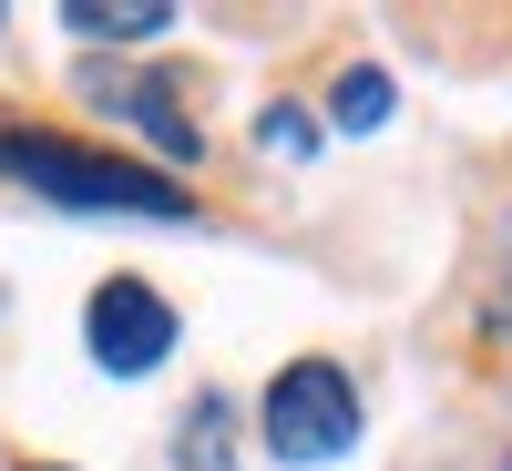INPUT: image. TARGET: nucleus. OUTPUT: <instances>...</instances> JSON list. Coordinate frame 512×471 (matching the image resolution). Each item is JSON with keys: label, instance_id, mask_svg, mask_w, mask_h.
Here are the masks:
<instances>
[{"label": "nucleus", "instance_id": "f257e3e1", "mask_svg": "<svg viewBox=\"0 0 512 471\" xmlns=\"http://www.w3.org/2000/svg\"><path fill=\"white\" fill-rule=\"evenodd\" d=\"M0 175L31 185L41 205H72V216H195L175 175L93 154V144H62V134H21V123H0Z\"/></svg>", "mask_w": 512, "mask_h": 471}, {"label": "nucleus", "instance_id": "7ed1b4c3", "mask_svg": "<svg viewBox=\"0 0 512 471\" xmlns=\"http://www.w3.org/2000/svg\"><path fill=\"white\" fill-rule=\"evenodd\" d=\"M82 349H93V369H113V379L164 369V359H175V308H164V287H144V277H103L93 308H82Z\"/></svg>", "mask_w": 512, "mask_h": 471}, {"label": "nucleus", "instance_id": "1a4fd4ad", "mask_svg": "<svg viewBox=\"0 0 512 471\" xmlns=\"http://www.w3.org/2000/svg\"><path fill=\"white\" fill-rule=\"evenodd\" d=\"M31 471H62V461H31Z\"/></svg>", "mask_w": 512, "mask_h": 471}, {"label": "nucleus", "instance_id": "0eeeda50", "mask_svg": "<svg viewBox=\"0 0 512 471\" xmlns=\"http://www.w3.org/2000/svg\"><path fill=\"white\" fill-rule=\"evenodd\" d=\"M226 420H236L226 400H195L185 410V471H226Z\"/></svg>", "mask_w": 512, "mask_h": 471}, {"label": "nucleus", "instance_id": "9d476101", "mask_svg": "<svg viewBox=\"0 0 512 471\" xmlns=\"http://www.w3.org/2000/svg\"><path fill=\"white\" fill-rule=\"evenodd\" d=\"M502 471H512V461H502Z\"/></svg>", "mask_w": 512, "mask_h": 471}, {"label": "nucleus", "instance_id": "20e7f679", "mask_svg": "<svg viewBox=\"0 0 512 471\" xmlns=\"http://www.w3.org/2000/svg\"><path fill=\"white\" fill-rule=\"evenodd\" d=\"M93 93H103V103H123V113H134V134H144L154 154H175V164H195V154H205V134H195V123H185V103L164 93V82H93Z\"/></svg>", "mask_w": 512, "mask_h": 471}, {"label": "nucleus", "instance_id": "39448f33", "mask_svg": "<svg viewBox=\"0 0 512 471\" xmlns=\"http://www.w3.org/2000/svg\"><path fill=\"white\" fill-rule=\"evenodd\" d=\"M62 31L72 41H154V31H175V0H62Z\"/></svg>", "mask_w": 512, "mask_h": 471}, {"label": "nucleus", "instance_id": "6e6552de", "mask_svg": "<svg viewBox=\"0 0 512 471\" xmlns=\"http://www.w3.org/2000/svg\"><path fill=\"white\" fill-rule=\"evenodd\" d=\"M256 134H267V154H308V144H318V123L297 113V103H267V123H256Z\"/></svg>", "mask_w": 512, "mask_h": 471}, {"label": "nucleus", "instance_id": "f03ea898", "mask_svg": "<svg viewBox=\"0 0 512 471\" xmlns=\"http://www.w3.org/2000/svg\"><path fill=\"white\" fill-rule=\"evenodd\" d=\"M256 431L287 471H318V461H349L359 451V379L338 359H287L267 379V410H256Z\"/></svg>", "mask_w": 512, "mask_h": 471}, {"label": "nucleus", "instance_id": "423d86ee", "mask_svg": "<svg viewBox=\"0 0 512 471\" xmlns=\"http://www.w3.org/2000/svg\"><path fill=\"white\" fill-rule=\"evenodd\" d=\"M328 113H338V134H379V123H390V72H369V62L338 72V103Z\"/></svg>", "mask_w": 512, "mask_h": 471}]
</instances>
